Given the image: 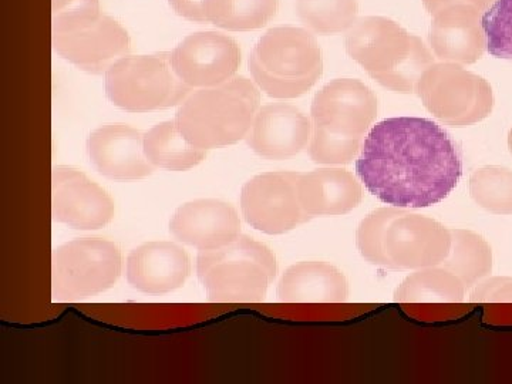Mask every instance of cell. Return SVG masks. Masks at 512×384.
<instances>
[{"label":"cell","mask_w":512,"mask_h":384,"mask_svg":"<svg viewBox=\"0 0 512 384\" xmlns=\"http://www.w3.org/2000/svg\"><path fill=\"white\" fill-rule=\"evenodd\" d=\"M367 190L396 208L439 204L463 174L461 153L439 124L420 117H393L367 134L356 163Z\"/></svg>","instance_id":"cell-1"},{"label":"cell","mask_w":512,"mask_h":384,"mask_svg":"<svg viewBox=\"0 0 512 384\" xmlns=\"http://www.w3.org/2000/svg\"><path fill=\"white\" fill-rule=\"evenodd\" d=\"M346 50L370 77L396 93L416 92L423 73L436 63L420 37L380 16L356 20L345 40Z\"/></svg>","instance_id":"cell-2"},{"label":"cell","mask_w":512,"mask_h":384,"mask_svg":"<svg viewBox=\"0 0 512 384\" xmlns=\"http://www.w3.org/2000/svg\"><path fill=\"white\" fill-rule=\"evenodd\" d=\"M259 109V87L239 76L188 94L174 121L192 146L211 150L232 146L247 137Z\"/></svg>","instance_id":"cell-3"},{"label":"cell","mask_w":512,"mask_h":384,"mask_svg":"<svg viewBox=\"0 0 512 384\" xmlns=\"http://www.w3.org/2000/svg\"><path fill=\"white\" fill-rule=\"evenodd\" d=\"M249 70L256 86L272 99H296L322 77V50L308 30L281 26L258 40Z\"/></svg>","instance_id":"cell-4"},{"label":"cell","mask_w":512,"mask_h":384,"mask_svg":"<svg viewBox=\"0 0 512 384\" xmlns=\"http://www.w3.org/2000/svg\"><path fill=\"white\" fill-rule=\"evenodd\" d=\"M278 271L274 252L239 235L231 244L201 251L197 274L211 302H259Z\"/></svg>","instance_id":"cell-5"},{"label":"cell","mask_w":512,"mask_h":384,"mask_svg":"<svg viewBox=\"0 0 512 384\" xmlns=\"http://www.w3.org/2000/svg\"><path fill=\"white\" fill-rule=\"evenodd\" d=\"M376 94L355 79H336L326 84L311 109L312 140L346 153L362 150L363 136L377 116Z\"/></svg>","instance_id":"cell-6"},{"label":"cell","mask_w":512,"mask_h":384,"mask_svg":"<svg viewBox=\"0 0 512 384\" xmlns=\"http://www.w3.org/2000/svg\"><path fill=\"white\" fill-rule=\"evenodd\" d=\"M191 87L181 82L170 55L126 56L106 73V94L128 113L170 109L187 99Z\"/></svg>","instance_id":"cell-7"},{"label":"cell","mask_w":512,"mask_h":384,"mask_svg":"<svg viewBox=\"0 0 512 384\" xmlns=\"http://www.w3.org/2000/svg\"><path fill=\"white\" fill-rule=\"evenodd\" d=\"M416 93L437 120L451 127L480 123L494 107L490 83L456 63H434L421 76Z\"/></svg>","instance_id":"cell-8"},{"label":"cell","mask_w":512,"mask_h":384,"mask_svg":"<svg viewBox=\"0 0 512 384\" xmlns=\"http://www.w3.org/2000/svg\"><path fill=\"white\" fill-rule=\"evenodd\" d=\"M123 271L119 247L100 238L74 239L53 254V292L62 299L89 298L109 291Z\"/></svg>","instance_id":"cell-9"},{"label":"cell","mask_w":512,"mask_h":384,"mask_svg":"<svg viewBox=\"0 0 512 384\" xmlns=\"http://www.w3.org/2000/svg\"><path fill=\"white\" fill-rule=\"evenodd\" d=\"M52 43L57 55L92 74L107 73L131 52L127 30L103 13L52 22Z\"/></svg>","instance_id":"cell-10"},{"label":"cell","mask_w":512,"mask_h":384,"mask_svg":"<svg viewBox=\"0 0 512 384\" xmlns=\"http://www.w3.org/2000/svg\"><path fill=\"white\" fill-rule=\"evenodd\" d=\"M296 173L256 175L241 192V210L248 224L268 235L285 234L311 220L303 211Z\"/></svg>","instance_id":"cell-11"},{"label":"cell","mask_w":512,"mask_h":384,"mask_svg":"<svg viewBox=\"0 0 512 384\" xmlns=\"http://www.w3.org/2000/svg\"><path fill=\"white\" fill-rule=\"evenodd\" d=\"M451 248V231L433 218L400 210L384 232L386 268L417 271L443 264Z\"/></svg>","instance_id":"cell-12"},{"label":"cell","mask_w":512,"mask_h":384,"mask_svg":"<svg viewBox=\"0 0 512 384\" xmlns=\"http://www.w3.org/2000/svg\"><path fill=\"white\" fill-rule=\"evenodd\" d=\"M170 62L181 82L191 89H207L234 77L241 64V50L232 37L222 33H192L170 53Z\"/></svg>","instance_id":"cell-13"},{"label":"cell","mask_w":512,"mask_h":384,"mask_svg":"<svg viewBox=\"0 0 512 384\" xmlns=\"http://www.w3.org/2000/svg\"><path fill=\"white\" fill-rule=\"evenodd\" d=\"M52 210L67 227L93 231L113 220V198L77 168L59 165L52 175Z\"/></svg>","instance_id":"cell-14"},{"label":"cell","mask_w":512,"mask_h":384,"mask_svg":"<svg viewBox=\"0 0 512 384\" xmlns=\"http://www.w3.org/2000/svg\"><path fill=\"white\" fill-rule=\"evenodd\" d=\"M87 153L96 170L110 180H143L154 171L144 153L143 134L127 124L96 128L87 140Z\"/></svg>","instance_id":"cell-15"},{"label":"cell","mask_w":512,"mask_h":384,"mask_svg":"<svg viewBox=\"0 0 512 384\" xmlns=\"http://www.w3.org/2000/svg\"><path fill=\"white\" fill-rule=\"evenodd\" d=\"M312 131V119L301 110L284 103L269 104L256 113L247 141L258 156L285 160L311 143Z\"/></svg>","instance_id":"cell-16"},{"label":"cell","mask_w":512,"mask_h":384,"mask_svg":"<svg viewBox=\"0 0 512 384\" xmlns=\"http://www.w3.org/2000/svg\"><path fill=\"white\" fill-rule=\"evenodd\" d=\"M170 231L183 244L210 251L235 241L241 232V221L237 210L228 202L195 200L175 211Z\"/></svg>","instance_id":"cell-17"},{"label":"cell","mask_w":512,"mask_h":384,"mask_svg":"<svg viewBox=\"0 0 512 384\" xmlns=\"http://www.w3.org/2000/svg\"><path fill=\"white\" fill-rule=\"evenodd\" d=\"M483 13L470 6H451L433 16L429 42L441 62L473 64L487 50Z\"/></svg>","instance_id":"cell-18"},{"label":"cell","mask_w":512,"mask_h":384,"mask_svg":"<svg viewBox=\"0 0 512 384\" xmlns=\"http://www.w3.org/2000/svg\"><path fill=\"white\" fill-rule=\"evenodd\" d=\"M126 274L128 284L137 291L173 292L190 278V256L173 242H147L128 255Z\"/></svg>","instance_id":"cell-19"},{"label":"cell","mask_w":512,"mask_h":384,"mask_svg":"<svg viewBox=\"0 0 512 384\" xmlns=\"http://www.w3.org/2000/svg\"><path fill=\"white\" fill-rule=\"evenodd\" d=\"M298 195L303 211L313 217L349 214L360 204L362 184L342 168H320L299 175Z\"/></svg>","instance_id":"cell-20"},{"label":"cell","mask_w":512,"mask_h":384,"mask_svg":"<svg viewBox=\"0 0 512 384\" xmlns=\"http://www.w3.org/2000/svg\"><path fill=\"white\" fill-rule=\"evenodd\" d=\"M282 302H345L349 296L346 276L325 262H301L289 266L278 285Z\"/></svg>","instance_id":"cell-21"},{"label":"cell","mask_w":512,"mask_h":384,"mask_svg":"<svg viewBox=\"0 0 512 384\" xmlns=\"http://www.w3.org/2000/svg\"><path fill=\"white\" fill-rule=\"evenodd\" d=\"M144 153L154 167L187 171L201 163L205 150L192 146L175 121H164L144 134Z\"/></svg>","instance_id":"cell-22"},{"label":"cell","mask_w":512,"mask_h":384,"mask_svg":"<svg viewBox=\"0 0 512 384\" xmlns=\"http://www.w3.org/2000/svg\"><path fill=\"white\" fill-rule=\"evenodd\" d=\"M439 266L456 275L466 288H471L493 271V251L476 232L451 229L450 252Z\"/></svg>","instance_id":"cell-23"},{"label":"cell","mask_w":512,"mask_h":384,"mask_svg":"<svg viewBox=\"0 0 512 384\" xmlns=\"http://www.w3.org/2000/svg\"><path fill=\"white\" fill-rule=\"evenodd\" d=\"M205 18L229 32L264 28L275 18L279 0H205Z\"/></svg>","instance_id":"cell-24"},{"label":"cell","mask_w":512,"mask_h":384,"mask_svg":"<svg viewBox=\"0 0 512 384\" xmlns=\"http://www.w3.org/2000/svg\"><path fill=\"white\" fill-rule=\"evenodd\" d=\"M466 286L441 266L417 269L413 275L407 276L402 285L394 293L397 302H448L464 301Z\"/></svg>","instance_id":"cell-25"},{"label":"cell","mask_w":512,"mask_h":384,"mask_svg":"<svg viewBox=\"0 0 512 384\" xmlns=\"http://www.w3.org/2000/svg\"><path fill=\"white\" fill-rule=\"evenodd\" d=\"M296 12L306 28L318 35H336L355 25L357 0H296Z\"/></svg>","instance_id":"cell-26"},{"label":"cell","mask_w":512,"mask_h":384,"mask_svg":"<svg viewBox=\"0 0 512 384\" xmlns=\"http://www.w3.org/2000/svg\"><path fill=\"white\" fill-rule=\"evenodd\" d=\"M470 194L485 211L512 215V171L497 165L478 168L470 178Z\"/></svg>","instance_id":"cell-27"},{"label":"cell","mask_w":512,"mask_h":384,"mask_svg":"<svg viewBox=\"0 0 512 384\" xmlns=\"http://www.w3.org/2000/svg\"><path fill=\"white\" fill-rule=\"evenodd\" d=\"M402 208H380L367 215L365 220L360 222L357 228L356 242L360 254L370 264L383 266L386 268V258H384L383 239L387 225L399 214Z\"/></svg>","instance_id":"cell-28"},{"label":"cell","mask_w":512,"mask_h":384,"mask_svg":"<svg viewBox=\"0 0 512 384\" xmlns=\"http://www.w3.org/2000/svg\"><path fill=\"white\" fill-rule=\"evenodd\" d=\"M481 20L488 52L498 59L512 60V0H495Z\"/></svg>","instance_id":"cell-29"},{"label":"cell","mask_w":512,"mask_h":384,"mask_svg":"<svg viewBox=\"0 0 512 384\" xmlns=\"http://www.w3.org/2000/svg\"><path fill=\"white\" fill-rule=\"evenodd\" d=\"M470 301L480 303L512 302V278L497 276V278L485 279L473 289Z\"/></svg>","instance_id":"cell-30"},{"label":"cell","mask_w":512,"mask_h":384,"mask_svg":"<svg viewBox=\"0 0 512 384\" xmlns=\"http://www.w3.org/2000/svg\"><path fill=\"white\" fill-rule=\"evenodd\" d=\"M99 13V0H52V22Z\"/></svg>","instance_id":"cell-31"},{"label":"cell","mask_w":512,"mask_h":384,"mask_svg":"<svg viewBox=\"0 0 512 384\" xmlns=\"http://www.w3.org/2000/svg\"><path fill=\"white\" fill-rule=\"evenodd\" d=\"M494 2L495 0H423L424 8L433 16L440 10L451 8V6H470L484 15Z\"/></svg>","instance_id":"cell-32"},{"label":"cell","mask_w":512,"mask_h":384,"mask_svg":"<svg viewBox=\"0 0 512 384\" xmlns=\"http://www.w3.org/2000/svg\"><path fill=\"white\" fill-rule=\"evenodd\" d=\"M171 8L181 18L191 22L205 23V0H168Z\"/></svg>","instance_id":"cell-33"},{"label":"cell","mask_w":512,"mask_h":384,"mask_svg":"<svg viewBox=\"0 0 512 384\" xmlns=\"http://www.w3.org/2000/svg\"><path fill=\"white\" fill-rule=\"evenodd\" d=\"M508 146H510V150L512 153V130L510 131V136H508Z\"/></svg>","instance_id":"cell-34"}]
</instances>
